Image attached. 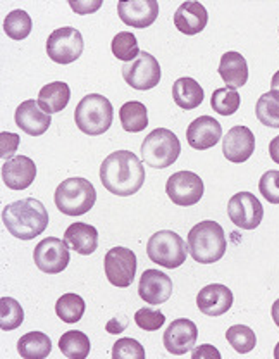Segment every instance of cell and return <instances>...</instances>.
Masks as SVG:
<instances>
[{
	"label": "cell",
	"mask_w": 279,
	"mask_h": 359,
	"mask_svg": "<svg viewBox=\"0 0 279 359\" xmlns=\"http://www.w3.org/2000/svg\"><path fill=\"white\" fill-rule=\"evenodd\" d=\"M166 194L176 205L189 208L203 197V180L193 171H178L167 180Z\"/></svg>",
	"instance_id": "7c38bea8"
},
{
	"label": "cell",
	"mask_w": 279,
	"mask_h": 359,
	"mask_svg": "<svg viewBox=\"0 0 279 359\" xmlns=\"http://www.w3.org/2000/svg\"><path fill=\"white\" fill-rule=\"evenodd\" d=\"M196 339H199L196 325L188 318H180L167 327L162 340L167 353L174 354V356H183L186 353H192Z\"/></svg>",
	"instance_id": "5bb4252c"
},
{
	"label": "cell",
	"mask_w": 279,
	"mask_h": 359,
	"mask_svg": "<svg viewBox=\"0 0 279 359\" xmlns=\"http://www.w3.org/2000/svg\"><path fill=\"white\" fill-rule=\"evenodd\" d=\"M186 140H188L189 147L196 149V151H207V149L217 145L219 140H222L221 123L212 116H200V118L193 119L192 125L186 130Z\"/></svg>",
	"instance_id": "ac0fdd59"
},
{
	"label": "cell",
	"mask_w": 279,
	"mask_h": 359,
	"mask_svg": "<svg viewBox=\"0 0 279 359\" xmlns=\"http://www.w3.org/2000/svg\"><path fill=\"white\" fill-rule=\"evenodd\" d=\"M107 332L109 334H121L126 328V320H121V318H113V320L107 323Z\"/></svg>",
	"instance_id": "7bdbcfd3"
},
{
	"label": "cell",
	"mask_w": 279,
	"mask_h": 359,
	"mask_svg": "<svg viewBox=\"0 0 279 359\" xmlns=\"http://www.w3.org/2000/svg\"><path fill=\"white\" fill-rule=\"evenodd\" d=\"M255 114L257 119L262 123L264 126L269 128H279V92L278 90H271V92L264 93L259 97L255 104Z\"/></svg>",
	"instance_id": "f546056e"
},
{
	"label": "cell",
	"mask_w": 279,
	"mask_h": 359,
	"mask_svg": "<svg viewBox=\"0 0 279 359\" xmlns=\"http://www.w3.org/2000/svg\"><path fill=\"white\" fill-rule=\"evenodd\" d=\"M14 121L21 130L29 137H40L50 128L52 118L42 107L38 106V100H24L17 106Z\"/></svg>",
	"instance_id": "ffe728a7"
},
{
	"label": "cell",
	"mask_w": 279,
	"mask_h": 359,
	"mask_svg": "<svg viewBox=\"0 0 279 359\" xmlns=\"http://www.w3.org/2000/svg\"><path fill=\"white\" fill-rule=\"evenodd\" d=\"M228 216L241 230H255L264 219V208L254 194L240 192L229 199Z\"/></svg>",
	"instance_id": "4fadbf2b"
},
{
	"label": "cell",
	"mask_w": 279,
	"mask_h": 359,
	"mask_svg": "<svg viewBox=\"0 0 279 359\" xmlns=\"http://www.w3.org/2000/svg\"><path fill=\"white\" fill-rule=\"evenodd\" d=\"M226 340L240 354H248L257 346L255 332L247 325H233V327H229L228 332H226Z\"/></svg>",
	"instance_id": "d6a6232c"
},
{
	"label": "cell",
	"mask_w": 279,
	"mask_h": 359,
	"mask_svg": "<svg viewBox=\"0 0 279 359\" xmlns=\"http://www.w3.org/2000/svg\"><path fill=\"white\" fill-rule=\"evenodd\" d=\"M181 154V142L171 130L155 128L141 144V157L147 166L155 170L173 166Z\"/></svg>",
	"instance_id": "8992f818"
},
{
	"label": "cell",
	"mask_w": 279,
	"mask_h": 359,
	"mask_svg": "<svg viewBox=\"0 0 279 359\" xmlns=\"http://www.w3.org/2000/svg\"><path fill=\"white\" fill-rule=\"evenodd\" d=\"M126 83L135 90L155 88L161 81V65L148 52H141L133 62H126L121 67Z\"/></svg>",
	"instance_id": "30bf717a"
},
{
	"label": "cell",
	"mask_w": 279,
	"mask_h": 359,
	"mask_svg": "<svg viewBox=\"0 0 279 359\" xmlns=\"http://www.w3.org/2000/svg\"><path fill=\"white\" fill-rule=\"evenodd\" d=\"M113 54L116 55V59L126 62H133L136 57L141 54L138 42H136V36L129 32H121L117 33L116 36L113 39Z\"/></svg>",
	"instance_id": "d590c367"
},
{
	"label": "cell",
	"mask_w": 279,
	"mask_h": 359,
	"mask_svg": "<svg viewBox=\"0 0 279 359\" xmlns=\"http://www.w3.org/2000/svg\"><path fill=\"white\" fill-rule=\"evenodd\" d=\"M147 256L152 263L167 269H176L186 261L188 245L178 233L161 230L152 235L147 242Z\"/></svg>",
	"instance_id": "52a82bcc"
},
{
	"label": "cell",
	"mask_w": 279,
	"mask_h": 359,
	"mask_svg": "<svg viewBox=\"0 0 279 359\" xmlns=\"http://www.w3.org/2000/svg\"><path fill=\"white\" fill-rule=\"evenodd\" d=\"M259 190L269 204H279V171L269 170L260 177Z\"/></svg>",
	"instance_id": "f35d334b"
},
{
	"label": "cell",
	"mask_w": 279,
	"mask_h": 359,
	"mask_svg": "<svg viewBox=\"0 0 279 359\" xmlns=\"http://www.w3.org/2000/svg\"><path fill=\"white\" fill-rule=\"evenodd\" d=\"M33 261L40 271L47 275H57L64 271L71 263L69 245L57 237H47L33 250Z\"/></svg>",
	"instance_id": "8fae6325"
},
{
	"label": "cell",
	"mask_w": 279,
	"mask_h": 359,
	"mask_svg": "<svg viewBox=\"0 0 279 359\" xmlns=\"http://www.w3.org/2000/svg\"><path fill=\"white\" fill-rule=\"evenodd\" d=\"M17 147H20V135L10 132L0 133V157H2L3 161L13 159Z\"/></svg>",
	"instance_id": "ab89813d"
},
{
	"label": "cell",
	"mask_w": 279,
	"mask_h": 359,
	"mask_svg": "<svg viewBox=\"0 0 279 359\" xmlns=\"http://www.w3.org/2000/svg\"><path fill=\"white\" fill-rule=\"evenodd\" d=\"M100 182L107 192L117 197H129L143 187V163L131 151H116L102 161Z\"/></svg>",
	"instance_id": "6da1fadb"
},
{
	"label": "cell",
	"mask_w": 279,
	"mask_h": 359,
	"mask_svg": "<svg viewBox=\"0 0 279 359\" xmlns=\"http://www.w3.org/2000/svg\"><path fill=\"white\" fill-rule=\"evenodd\" d=\"M36 164L28 156H16L2 164V182L10 190H24L35 182Z\"/></svg>",
	"instance_id": "d6986e66"
},
{
	"label": "cell",
	"mask_w": 279,
	"mask_h": 359,
	"mask_svg": "<svg viewBox=\"0 0 279 359\" xmlns=\"http://www.w3.org/2000/svg\"><path fill=\"white\" fill-rule=\"evenodd\" d=\"M209 22V13L200 2H185L174 13V26L185 35H199Z\"/></svg>",
	"instance_id": "7402d4cb"
},
{
	"label": "cell",
	"mask_w": 279,
	"mask_h": 359,
	"mask_svg": "<svg viewBox=\"0 0 279 359\" xmlns=\"http://www.w3.org/2000/svg\"><path fill=\"white\" fill-rule=\"evenodd\" d=\"M269 156L274 163L279 164V137H274L269 144Z\"/></svg>",
	"instance_id": "ee69618b"
},
{
	"label": "cell",
	"mask_w": 279,
	"mask_h": 359,
	"mask_svg": "<svg viewBox=\"0 0 279 359\" xmlns=\"http://www.w3.org/2000/svg\"><path fill=\"white\" fill-rule=\"evenodd\" d=\"M2 222L13 237L20 241H33L47 230L48 212L38 199L26 197L3 208Z\"/></svg>",
	"instance_id": "7a4b0ae2"
},
{
	"label": "cell",
	"mask_w": 279,
	"mask_h": 359,
	"mask_svg": "<svg viewBox=\"0 0 279 359\" xmlns=\"http://www.w3.org/2000/svg\"><path fill=\"white\" fill-rule=\"evenodd\" d=\"M114 119V107L107 97L100 93H88L80 100L74 111V123L83 133L96 137L110 128Z\"/></svg>",
	"instance_id": "277c9868"
},
{
	"label": "cell",
	"mask_w": 279,
	"mask_h": 359,
	"mask_svg": "<svg viewBox=\"0 0 279 359\" xmlns=\"http://www.w3.org/2000/svg\"><path fill=\"white\" fill-rule=\"evenodd\" d=\"M64 241L69 249H74V252L90 256L99 247V230L88 223L76 222L66 228Z\"/></svg>",
	"instance_id": "603a6c76"
},
{
	"label": "cell",
	"mask_w": 279,
	"mask_h": 359,
	"mask_svg": "<svg viewBox=\"0 0 279 359\" xmlns=\"http://www.w3.org/2000/svg\"><path fill=\"white\" fill-rule=\"evenodd\" d=\"M55 208L66 216H83L95 205L96 192L87 178H68L55 189Z\"/></svg>",
	"instance_id": "5b68a950"
},
{
	"label": "cell",
	"mask_w": 279,
	"mask_h": 359,
	"mask_svg": "<svg viewBox=\"0 0 279 359\" xmlns=\"http://www.w3.org/2000/svg\"><path fill=\"white\" fill-rule=\"evenodd\" d=\"M255 151V137L248 126L236 125L222 137V154L229 163L240 164L248 161Z\"/></svg>",
	"instance_id": "9a60e30c"
},
{
	"label": "cell",
	"mask_w": 279,
	"mask_h": 359,
	"mask_svg": "<svg viewBox=\"0 0 279 359\" xmlns=\"http://www.w3.org/2000/svg\"><path fill=\"white\" fill-rule=\"evenodd\" d=\"M196 306L206 316L217 318L226 314L233 306V292L222 283H210L196 295Z\"/></svg>",
	"instance_id": "44dd1931"
},
{
	"label": "cell",
	"mask_w": 279,
	"mask_h": 359,
	"mask_svg": "<svg viewBox=\"0 0 279 359\" xmlns=\"http://www.w3.org/2000/svg\"><path fill=\"white\" fill-rule=\"evenodd\" d=\"M271 314H273L274 323H276L278 327H279V299L273 304V309H271Z\"/></svg>",
	"instance_id": "f6af8a7d"
},
{
	"label": "cell",
	"mask_w": 279,
	"mask_h": 359,
	"mask_svg": "<svg viewBox=\"0 0 279 359\" xmlns=\"http://www.w3.org/2000/svg\"><path fill=\"white\" fill-rule=\"evenodd\" d=\"M117 14L124 25L131 28H148L157 20V0H122L117 4Z\"/></svg>",
	"instance_id": "2e32d148"
},
{
	"label": "cell",
	"mask_w": 279,
	"mask_h": 359,
	"mask_svg": "<svg viewBox=\"0 0 279 359\" xmlns=\"http://www.w3.org/2000/svg\"><path fill=\"white\" fill-rule=\"evenodd\" d=\"M217 71L228 88H241L248 81V65L240 52H226Z\"/></svg>",
	"instance_id": "cb8c5ba5"
},
{
	"label": "cell",
	"mask_w": 279,
	"mask_h": 359,
	"mask_svg": "<svg viewBox=\"0 0 279 359\" xmlns=\"http://www.w3.org/2000/svg\"><path fill=\"white\" fill-rule=\"evenodd\" d=\"M119 121L124 132L140 133L148 126V111L138 100H129L119 109Z\"/></svg>",
	"instance_id": "83f0119b"
},
{
	"label": "cell",
	"mask_w": 279,
	"mask_h": 359,
	"mask_svg": "<svg viewBox=\"0 0 279 359\" xmlns=\"http://www.w3.org/2000/svg\"><path fill=\"white\" fill-rule=\"evenodd\" d=\"M106 276L114 287L126 289L133 283L136 275V254L126 247H114L103 257Z\"/></svg>",
	"instance_id": "9c48e42d"
},
{
	"label": "cell",
	"mask_w": 279,
	"mask_h": 359,
	"mask_svg": "<svg viewBox=\"0 0 279 359\" xmlns=\"http://www.w3.org/2000/svg\"><path fill=\"white\" fill-rule=\"evenodd\" d=\"M69 100L71 88L64 81H52V83H47L38 93V106L47 114H55V112L64 111Z\"/></svg>",
	"instance_id": "d4e9b609"
},
{
	"label": "cell",
	"mask_w": 279,
	"mask_h": 359,
	"mask_svg": "<svg viewBox=\"0 0 279 359\" xmlns=\"http://www.w3.org/2000/svg\"><path fill=\"white\" fill-rule=\"evenodd\" d=\"M24 311L20 302L13 297L0 299V328L3 332L16 330L23 325Z\"/></svg>",
	"instance_id": "836d02e7"
},
{
	"label": "cell",
	"mask_w": 279,
	"mask_h": 359,
	"mask_svg": "<svg viewBox=\"0 0 279 359\" xmlns=\"http://www.w3.org/2000/svg\"><path fill=\"white\" fill-rule=\"evenodd\" d=\"M192 358L193 359H203V358L221 359V353H219L214 346H210V344H203V346H200L199 349L193 351Z\"/></svg>",
	"instance_id": "b9f144b4"
},
{
	"label": "cell",
	"mask_w": 279,
	"mask_h": 359,
	"mask_svg": "<svg viewBox=\"0 0 279 359\" xmlns=\"http://www.w3.org/2000/svg\"><path fill=\"white\" fill-rule=\"evenodd\" d=\"M138 294L147 304H164L173 294V280L159 269H145L140 276Z\"/></svg>",
	"instance_id": "e0dca14e"
},
{
	"label": "cell",
	"mask_w": 279,
	"mask_h": 359,
	"mask_svg": "<svg viewBox=\"0 0 279 359\" xmlns=\"http://www.w3.org/2000/svg\"><path fill=\"white\" fill-rule=\"evenodd\" d=\"M17 353L24 359H42L52 353L50 337L43 332H28L17 340Z\"/></svg>",
	"instance_id": "4316f807"
},
{
	"label": "cell",
	"mask_w": 279,
	"mask_h": 359,
	"mask_svg": "<svg viewBox=\"0 0 279 359\" xmlns=\"http://www.w3.org/2000/svg\"><path fill=\"white\" fill-rule=\"evenodd\" d=\"M69 6L71 9L76 11L78 14H92L95 13L99 7H102V2H100V0H93V2H90V0H88V2H74V0H71Z\"/></svg>",
	"instance_id": "60d3db41"
},
{
	"label": "cell",
	"mask_w": 279,
	"mask_h": 359,
	"mask_svg": "<svg viewBox=\"0 0 279 359\" xmlns=\"http://www.w3.org/2000/svg\"><path fill=\"white\" fill-rule=\"evenodd\" d=\"M241 97L236 90L233 88H217L214 90L210 97V107L221 116H233L234 112L240 109Z\"/></svg>",
	"instance_id": "e575fe53"
},
{
	"label": "cell",
	"mask_w": 279,
	"mask_h": 359,
	"mask_svg": "<svg viewBox=\"0 0 279 359\" xmlns=\"http://www.w3.org/2000/svg\"><path fill=\"white\" fill-rule=\"evenodd\" d=\"M85 309L87 304L78 294H64L55 302V313L64 323H78L83 318Z\"/></svg>",
	"instance_id": "4dcf8cb0"
},
{
	"label": "cell",
	"mask_w": 279,
	"mask_h": 359,
	"mask_svg": "<svg viewBox=\"0 0 279 359\" xmlns=\"http://www.w3.org/2000/svg\"><path fill=\"white\" fill-rule=\"evenodd\" d=\"M33 29V21L29 14L23 9H16L9 13L3 20V32L10 40L28 39Z\"/></svg>",
	"instance_id": "1f68e13d"
},
{
	"label": "cell",
	"mask_w": 279,
	"mask_h": 359,
	"mask_svg": "<svg viewBox=\"0 0 279 359\" xmlns=\"http://www.w3.org/2000/svg\"><path fill=\"white\" fill-rule=\"evenodd\" d=\"M83 36L73 26L54 29L47 39V55L57 65L74 62L83 54Z\"/></svg>",
	"instance_id": "ba28073f"
},
{
	"label": "cell",
	"mask_w": 279,
	"mask_h": 359,
	"mask_svg": "<svg viewBox=\"0 0 279 359\" xmlns=\"http://www.w3.org/2000/svg\"><path fill=\"white\" fill-rule=\"evenodd\" d=\"M114 359H143V346L135 339H119L113 347Z\"/></svg>",
	"instance_id": "74e56055"
},
{
	"label": "cell",
	"mask_w": 279,
	"mask_h": 359,
	"mask_svg": "<svg viewBox=\"0 0 279 359\" xmlns=\"http://www.w3.org/2000/svg\"><path fill=\"white\" fill-rule=\"evenodd\" d=\"M135 323L143 332H157L166 323V316L162 311L152 308H141L135 313Z\"/></svg>",
	"instance_id": "8d00e7d4"
},
{
	"label": "cell",
	"mask_w": 279,
	"mask_h": 359,
	"mask_svg": "<svg viewBox=\"0 0 279 359\" xmlns=\"http://www.w3.org/2000/svg\"><path fill=\"white\" fill-rule=\"evenodd\" d=\"M274 358H276V359H279V342H278L276 349H274Z\"/></svg>",
	"instance_id": "7dc6e473"
},
{
	"label": "cell",
	"mask_w": 279,
	"mask_h": 359,
	"mask_svg": "<svg viewBox=\"0 0 279 359\" xmlns=\"http://www.w3.org/2000/svg\"><path fill=\"white\" fill-rule=\"evenodd\" d=\"M203 88L193 78H180L173 85V99L178 107L185 111L196 109L203 102Z\"/></svg>",
	"instance_id": "484cf974"
},
{
	"label": "cell",
	"mask_w": 279,
	"mask_h": 359,
	"mask_svg": "<svg viewBox=\"0 0 279 359\" xmlns=\"http://www.w3.org/2000/svg\"><path fill=\"white\" fill-rule=\"evenodd\" d=\"M59 349L69 359H83L90 354V339L85 332L71 330L64 332L59 339Z\"/></svg>",
	"instance_id": "f1b7e54d"
},
{
	"label": "cell",
	"mask_w": 279,
	"mask_h": 359,
	"mask_svg": "<svg viewBox=\"0 0 279 359\" xmlns=\"http://www.w3.org/2000/svg\"><path fill=\"white\" fill-rule=\"evenodd\" d=\"M188 252L192 254L193 261L200 264L217 263L224 257L226 249V233L219 223L206 219L196 223L188 233Z\"/></svg>",
	"instance_id": "3957f363"
},
{
	"label": "cell",
	"mask_w": 279,
	"mask_h": 359,
	"mask_svg": "<svg viewBox=\"0 0 279 359\" xmlns=\"http://www.w3.org/2000/svg\"><path fill=\"white\" fill-rule=\"evenodd\" d=\"M271 88L278 90V92H279V71H278V73H274L273 80H271Z\"/></svg>",
	"instance_id": "bcb514c9"
}]
</instances>
